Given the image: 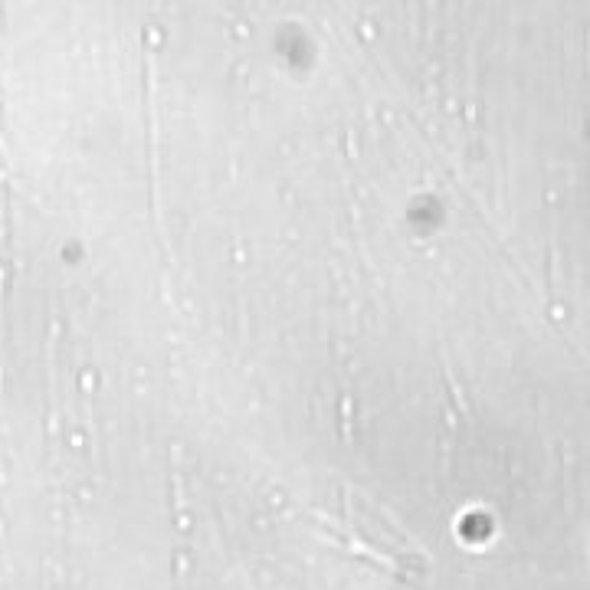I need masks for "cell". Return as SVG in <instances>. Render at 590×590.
<instances>
[{
	"instance_id": "obj_1",
	"label": "cell",
	"mask_w": 590,
	"mask_h": 590,
	"mask_svg": "<svg viewBox=\"0 0 590 590\" xmlns=\"http://www.w3.org/2000/svg\"><path fill=\"white\" fill-rule=\"evenodd\" d=\"M145 102L151 115V214L158 220V112H155V53L145 50Z\"/></svg>"
},
{
	"instance_id": "obj_2",
	"label": "cell",
	"mask_w": 590,
	"mask_h": 590,
	"mask_svg": "<svg viewBox=\"0 0 590 590\" xmlns=\"http://www.w3.org/2000/svg\"><path fill=\"white\" fill-rule=\"evenodd\" d=\"M443 374H446V384H450V394H453V400H456V407H459V413L469 420V404H466V397H463V391H459V384L453 381V374H450V368H443Z\"/></svg>"
}]
</instances>
